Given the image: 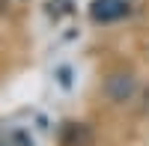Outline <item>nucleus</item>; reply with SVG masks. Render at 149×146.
I'll list each match as a JSON object with an SVG mask.
<instances>
[{
	"instance_id": "obj_2",
	"label": "nucleus",
	"mask_w": 149,
	"mask_h": 146,
	"mask_svg": "<svg viewBox=\"0 0 149 146\" xmlns=\"http://www.w3.org/2000/svg\"><path fill=\"white\" fill-rule=\"evenodd\" d=\"M104 90H107V95L113 102H125V99H131V92H134V78L128 75V72H125V75H122V72H119V75H110L107 83H104Z\"/></svg>"
},
{
	"instance_id": "obj_1",
	"label": "nucleus",
	"mask_w": 149,
	"mask_h": 146,
	"mask_svg": "<svg viewBox=\"0 0 149 146\" xmlns=\"http://www.w3.org/2000/svg\"><path fill=\"white\" fill-rule=\"evenodd\" d=\"M128 12H131L128 0H93V6H90V15H93V21H98V24L119 21V18H125Z\"/></svg>"
}]
</instances>
